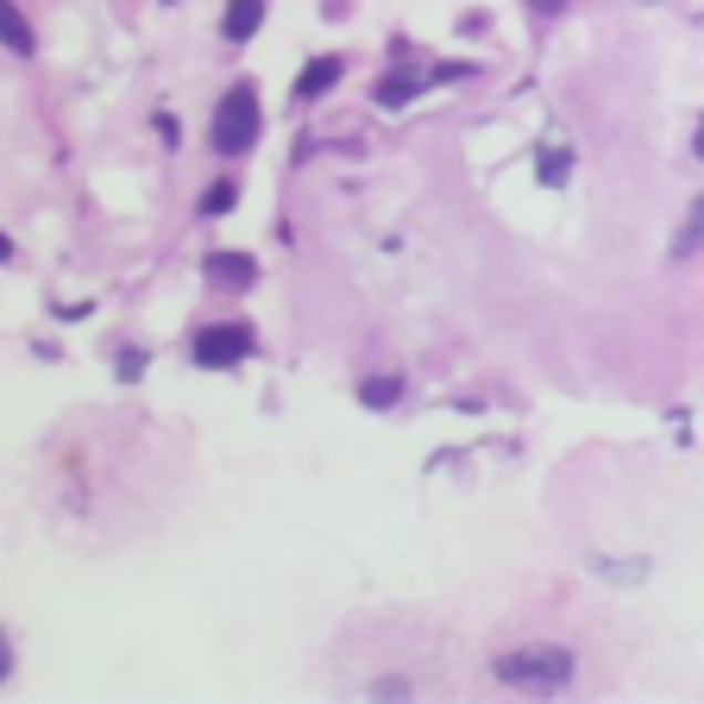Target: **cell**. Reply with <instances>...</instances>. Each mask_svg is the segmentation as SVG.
Returning a JSON list of instances; mask_svg holds the SVG:
<instances>
[{"instance_id": "7a4b0ae2", "label": "cell", "mask_w": 704, "mask_h": 704, "mask_svg": "<svg viewBox=\"0 0 704 704\" xmlns=\"http://www.w3.org/2000/svg\"><path fill=\"white\" fill-rule=\"evenodd\" d=\"M490 673H497L504 685H522V692H560V685L572 680V654L567 648L535 642V648H516V654H497Z\"/></svg>"}, {"instance_id": "5bb4252c", "label": "cell", "mask_w": 704, "mask_h": 704, "mask_svg": "<svg viewBox=\"0 0 704 704\" xmlns=\"http://www.w3.org/2000/svg\"><path fill=\"white\" fill-rule=\"evenodd\" d=\"M528 7H535V13H553V7H567V0H528Z\"/></svg>"}, {"instance_id": "3957f363", "label": "cell", "mask_w": 704, "mask_h": 704, "mask_svg": "<svg viewBox=\"0 0 704 704\" xmlns=\"http://www.w3.org/2000/svg\"><path fill=\"white\" fill-rule=\"evenodd\" d=\"M252 346H258V333L246 328V321H220V328H201L196 333V365L220 372V365H239Z\"/></svg>"}, {"instance_id": "6da1fadb", "label": "cell", "mask_w": 704, "mask_h": 704, "mask_svg": "<svg viewBox=\"0 0 704 704\" xmlns=\"http://www.w3.org/2000/svg\"><path fill=\"white\" fill-rule=\"evenodd\" d=\"M258 133H265V114H258V89L252 82H234L227 95H220L215 107V126H208V145H215L220 157H239V152H252Z\"/></svg>"}, {"instance_id": "4fadbf2b", "label": "cell", "mask_w": 704, "mask_h": 704, "mask_svg": "<svg viewBox=\"0 0 704 704\" xmlns=\"http://www.w3.org/2000/svg\"><path fill=\"white\" fill-rule=\"evenodd\" d=\"M377 698H410V680H377Z\"/></svg>"}, {"instance_id": "ba28073f", "label": "cell", "mask_w": 704, "mask_h": 704, "mask_svg": "<svg viewBox=\"0 0 704 704\" xmlns=\"http://www.w3.org/2000/svg\"><path fill=\"white\" fill-rule=\"evenodd\" d=\"M415 95H422V82L415 76H384L377 82V101H384V107H410Z\"/></svg>"}, {"instance_id": "8fae6325", "label": "cell", "mask_w": 704, "mask_h": 704, "mask_svg": "<svg viewBox=\"0 0 704 704\" xmlns=\"http://www.w3.org/2000/svg\"><path fill=\"white\" fill-rule=\"evenodd\" d=\"M698 239H704V201H698V215H692V227L673 239V252H680V258H685V252H698Z\"/></svg>"}, {"instance_id": "8992f818", "label": "cell", "mask_w": 704, "mask_h": 704, "mask_svg": "<svg viewBox=\"0 0 704 704\" xmlns=\"http://www.w3.org/2000/svg\"><path fill=\"white\" fill-rule=\"evenodd\" d=\"M340 70H346L340 58H314L309 70L296 76V101H302V107H309V101H321V95L333 89V82H340Z\"/></svg>"}, {"instance_id": "5b68a950", "label": "cell", "mask_w": 704, "mask_h": 704, "mask_svg": "<svg viewBox=\"0 0 704 704\" xmlns=\"http://www.w3.org/2000/svg\"><path fill=\"white\" fill-rule=\"evenodd\" d=\"M265 25V0H227V13H220V32H227V44H246Z\"/></svg>"}, {"instance_id": "9a60e30c", "label": "cell", "mask_w": 704, "mask_h": 704, "mask_svg": "<svg viewBox=\"0 0 704 704\" xmlns=\"http://www.w3.org/2000/svg\"><path fill=\"white\" fill-rule=\"evenodd\" d=\"M692 152H698V157H704V126H698V145H692Z\"/></svg>"}, {"instance_id": "30bf717a", "label": "cell", "mask_w": 704, "mask_h": 704, "mask_svg": "<svg viewBox=\"0 0 704 704\" xmlns=\"http://www.w3.org/2000/svg\"><path fill=\"white\" fill-rule=\"evenodd\" d=\"M234 201H239L234 183H208V189H201V215H227Z\"/></svg>"}, {"instance_id": "52a82bcc", "label": "cell", "mask_w": 704, "mask_h": 704, "mask_svg": "<svg viewBox=\"0 0 704 704\" xmlns=\"http://www.w3.org/2000/svg\"><path fill=\"white\" fill-rule=\"evenodd\" d=\"M396 396H403V377H365V384H359V403H365V410H391Z\"/></svg>"}, {"instance_id": "277c9868", "label": "cell", "mask_w": 704, "mask_h": 704, "mask_svg": "<svg viewBox=\"0 0 704 704\" xmlns=\"http://www.w3.org/2000/svg\"><path fill=\"white\" fill-rule=\"evenodd\" d=\"M208 283H220V290H252L258 283L252 252H208Z\"/></svg>"}, {"instance_id": "7c38bea8", "label": "cell", "mask_w": 704, "mask_h": 704, "mask_svg": "<svg viewBox=\"0 0 704 704\" xmlns=\"http://www.w3.org/2000/svg\"><path fill=\"white\" fill-rule=\"evenodd\" d=\"M541 183H567V152H541Z\"/></svg>"}, {"instance_id": "9c48e42d", "label": "cell", "mask_w": 704, "mask_h": 704, "mask_svg": "<svg viewBox=\"0 0 704 704\" xmlns=\"http://www.w3.org/2000/svg\"><path fill=\"white\" fill-rule=\"evenodd\" d=\"M0 13H7V39H13V51H20V58H32V25H25V13L13 7V0H7Z\"/></svg>"}]
</instances>
